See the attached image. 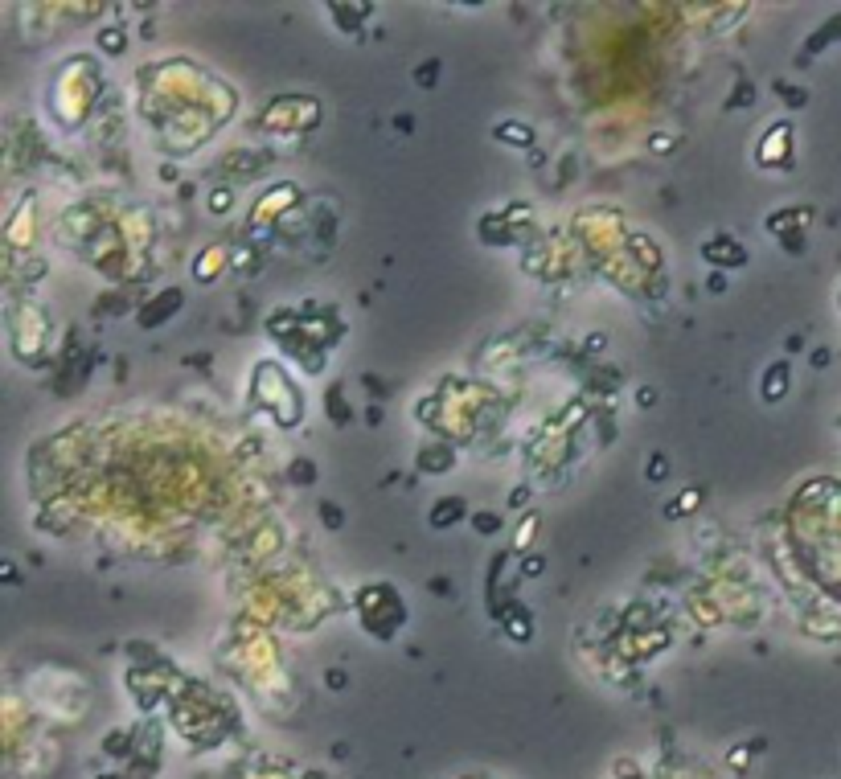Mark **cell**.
<instances>
[{
  "label": "cell",
  "mask_w": 841,
  "mask_h": 779,
  "mask_svg": "<svg viewBox=\"0 0 841 779\" xmlns=\"http://www.w3.org/2000/svg\"><path fill=\"white\" fill-rule=\"evenodd\" d=\"M456 517H464V500L448 496V500H439V513H431V525H452Z\"/></svg>",
  "instance_id": "cell-1"
},
{
  "label": "cell",
  "mask_w": 841,
  "mask_h": 779,
  "mask_svg": "<svg viewBox=\"0 0 841 779\" xmlns=\"http://www.w3.org/2000/svg\"><path fill=\"white\" fill-rule=\"evenodd\" d=\"M533 529H538V517L521 521V529H517V538H513V545H517V550H526V545H529V538H533Z\"/></svg>",
  "instance_id": "cell-2"
},
{
  "label": "cell",
  "mask_w": 841,
  "mask_h": 779,
  "mask_svg": "<svg viewBox=\"0 0 841 779\" xmlns=\"http://www.w3.org/2000/svg\"><path fill=\"white\" fill-rule=\"evenodd\" d=\"M217 262H222V251H210V255L201 259V275H210V271H214Z\"/></svg>",
  "instance_id": "cell-4"
},
{
  "label": "cell",
  "mask_w": 841,
  "mask_h": 779,
  "mask_svg": "<svg viewBox=\"0 0 841 779\" xmlns=\"http://www.w3.org/2000/svg\"><path fill=\"white\" fill-rule=\"evenodd\" d=\"M501 136H509V140H521V144H529V127H501Z\"/></svg>",
  "instance_id": "cell-3"
},
{
  "label": "cell",
  "mask_w": 841,
  "mask_h": 779,
  "mask_svg": "<svg viewBox=\"0 0 841 779\" xmlns=\"http://www.w3.org/2000/svg\"><path fill=\"white\" fill-rule=\"evenodd\" d=\"M768 378H784V369H771ZM764 394H768V398H776V394H780V381H768V386H764Z\"/></svg>",
  "instance_id": "cell-5"
}]
</instances>
